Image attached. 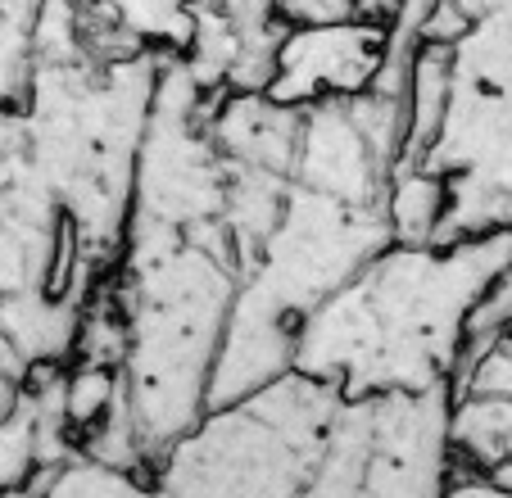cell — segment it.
<instances>
[{"mask_svg": "<svg viewBox=\"0 0 512 498\" xmlns=\"http://www.w3.org/2000/svg\"><path fill=\"white\" fill-rule=\"evenodd\" d=\"M19 394H23V381L14 372H0V422L14 412V403H19Z\"/></svg>", "mask_w": 512, "mask_h": 498, "instance_id": "ffe728a7", "label": "cell"}, {"mask_svg": "<svg viewBox=\"0 0 512 498\" xmlns=\"http://www.w3.org/2000/svg\"><path fill=\"white\" fill-rule=\"evenodd\" d=\"M118 394H123V376H118V367L64 363V412H68V426H73L78 444H82V435L114 408Z\"/></svg>", "mask_w": 512, "mask_h": 498, "instance_id": "2e32d148", "label": "cell"}, {"mask_svg": "<svg viewBox=\"0 0 512 498\" xmlns=\"http://www.w3.org/2000/svg\"><path fill=\"white\" fill-rule=\"evenodd\" d=\"M494 476H499V480H508V485H512V467H503V471H494Z\"/></svg>", "mask_w": 512, "mask_h": 498, "instance_id": "7402d4cb", "label": "cell"}, {"mask_svg": "<svg viewBox=\"0 0 512 498\" xmlns=\"http://www.w3.org/2000/svg\"><path fill=\"white\" fill-rule=\"evenodd\" d=\"M41 498H168L155 485V476L145 471H118L91 458H68L64 467H55V476L46 480Z\"/></svg>", "mask_w": 512, "mask_h": 498, "instance_id": "9a60e30c", "label": "cell"}, {"mask_svg": "<svg viewBox=\"0 0 512 498\" xmlns=\"http://www.w3.org/2000/svg\"><path fill=\"white\" fill-rule=\"evenodd\" d=\"M168 498H173V494H168Z\"/></svg>", "mask_w": 512, "mask_h": 498, "instance_id": "603a6c76", "label": "cell"}, {"mask_svg": "<svg viewBox=\"0 0 512 498\" xmlns=\"http://www.w3.org/2000/svg\"><path fill=\"white\" fill-rule=\"evenodd\" d=\"M168 55L59 59L37 64L19 105L23 141L64 213L73 259L109 277L132 218L136 150Z\"/></svg>", "mask_w": 512, "mask_h": 498, "instance_id": "3957f363", "label": "cell"}, {"mask_svg": "<svg viewBox=\"0 0 512 498\" xmlns=\"http://www.w3.org/2000/svg\"><path fill=\"white\" fill-rule=\"evenodd\" d=\"M127 326L123 408L150 471L209 412V372L236 299V263L173 231L127 227L105 277Z\"/></svg>", "mask_w": 512, "mask_h": 498, "instance_id": "7a4b0ae2", "label": "cell"}, {"mask_svg": "<svg viewBox=\"0 0 512 498\" xmlns=\"http://www.w3.org/2000/svg\"><path fill=\"white\" fill-rule=\"evenodd\" d=\"M499 331H512V263L499 272V281H494V286L485 290V299L476 304L472 326H467V349H476L481 340L499 336Z\"/></svg>", "mask_w": 512, "mask_h": 498, "instance_id": "e0dca14e", "label": "cell"}, {"mask_svg": "<svg viewBox=\"0 0 512 498\" xmlns=\"http://www.w3.org/2000/svg\"><path fill=\"white\" fill-rule=\"evenodd\" d=\"M449 186L426 163H395L381 191V213L395 245H435L445 222Z\"/></svg>", "mask_w": 512, "mask_h": 498, "instance_id": "5bb4252c", "label": "cell"}, {"mask_svg": "<svg viewBox=\"0 0 512 498\" xmlns=\"http://www.w3.org/2000/svg\"><path fill=\"white\" fill-rule=\"evenodd\" d=\"M195 0H87V50L96 59L118 55H182L191 41Z\"/></svg>", "mask_w": 512, "mask_h": 498, "instance_id": "7c38bea8", "label": "cell"}, {"mask_svg": "<svg viewBox=\"0 0 512 498\" xmlns=\"http://www.w3.org/2000/svg\"><path fill=\"white\" fill-rule=\"evenodd\" d=\"M290 367H295V322L236 281V299L227 308V326L209 372V408L245 399L259 385L286 376Z\"/></svg>", "mask_w": 512, "mask_h": 498, "instance_id": "30bf717a", "label": "cell"}, {"mask_svg": "<svg viewBox=\"0 0 512 498\" xmlns=\"http://www.w3.org/2000/svg\"><path fill=\"white\" fill-rule=\"evenodd\" d=\"M345 394L290 367L254 394L209 408L155 462L173 498H295L327 449Z\"/></svg>", "mask_w": 512, "mask_h": 498, "instance_id": "277c9868", "label": "cell"}, {"mask_svg": "<svg viewBox=\"0 0 512 498\" xmlns=\"http://www.w3.org/2000/svg\"><path fill=\"white\" fill-rule=\"evenodd\" d=\"M304 109L281 105L268 91H223L204 105V132L213 150L232 168L290 177L295 173V145H300Z\"/></svg>", "mask_w": 512, "mask_h": 498, "instance_id": "8fae6325", "label": "cell"}, {"mask_svg": "<svg viewBox=\"0 0 512 498\" xmlns=\"http://www.w3.org/2000/svg\"><path fill=\"white\" fill-rule=\"evenodd\" d=\"M512 263V231L395 245L368 259L295 326V372L345 399L449 385L467 358V326Z\"/></svg>", "mask_w": 512, "mask_h": 498, "instance_id": "6da1fadb", "label": "cell"}, {"mask_svg": "<svg viewBox=\"0 0 512 498\" xmlns=\"http://www.w3.org/2000/svg\"><path fill=\"white\" fill-rule=\"evenodd\" d=\"M449 453L458 471L512 467V399L449 390Z\"/></svg>", "mask_w": 512, "mask_h": 498, "instance_id": "4fadbf2b", "label": "cell"}, {"mask_svg": "<svg viewBox=\"0 0 512 498\" xmlns=\"http://www.w3.org/2000/svg\"><path fill=\"white\" fill-rule=\"evenodd\" d=\"M281 23H336L354 19V0H277Z\"/></svg>", "mask_w": 512, "mask_h": 498, "instance_id": "ac0fdd59", "label": "cell"}, {"mask_svg": "<svg viewBox=\"0 0 512 498\" xmlns=\"http://www.w3.org/2000/svg\"><path fill=\"white\" fill-rule=\"evenodd\" d=\"M454 5H458V10H463V14H467V19H472V14H476V10H481V5H490V0H454Z\"/></svg>", "mask_w": 512, "mask_h": 498, "instance_id": "44dd1931", "label": "cell"}, {"mask_svg": "<svg viewBox=\"0 0 512 498\" xmlns=\"http://www.w3.org/2000/svg\"><path fill=\"white\" fill-rule=\"evenodd\" d=\"M368 458L358 498H445L449 385L417 394H368Z\"/></svg>", "mask_w": 512, "mask_h": 498, "instance_id": "52a82bcc", "label": "cell"}, {"mask_svg": "<svg viewBox=\"0 0 512 498\" xmlns=\"http://www.w3.org/2000/svg\"><path fill=\"white\" fill-rule=\"evenodd\" d=\"M417 163L449 186L435 245L512 231V0L481 5L449 41V105Z\"/></svg>", "mask_w": 512, "mask_h": 498, "instance_id": "5b68a950", "label": "cell"}, {"mask_svg": "<svg viewBox=\"0 0 512 498\" xmlns=\"http://www.w3.org/2000/svg\"><path fill=\"white\" fill-rule=\"evenodd\" d=\"M390 168L395 163L368 141V132L354 123L345 100H327V105L304 109L290 182H300L322 195H336V200H349V204H381Z\"/></svg>", "mask_w": 512, "mask_h": 498, "instance_id": "9c48e42d", "label": "cell"}, {"mask_svg": "<svg viewBox=\"0 0 512 498\" xmlns=\"http://www.w3.org/2000/svg\"><path fill=\"white\" fill-rule=\"evenodd\" d=\"M386 245L390 227L381 204H349L290 182L277 222L236 281L300 326L304 313L336 295Z\"/></svg>", "mask_w": 512, "mask_h": 498, "instance_id": "8992f818", "label": "cell"}, {"mask_svg": "<svg viewBox=\"0 0 512 498\" xmlns=\"http://www.w3.org/2000/svg\"><path fill=\"white\" fill-rule=\"evenodd\" d=\"M445 498H512V485L499 476H485V471H458L449 476Z\"/></svg>", "mask_w": 512, "mask_h": 498, "instance_id": "d6986e66", "label": "cell"}, {"mask_svg": "<svg viewBox=\"0 0 512 498\" xmlns=\"http://www.w3.org/2000/svg\"><path fill=\"white\" fill-rule=\"evenodd\" d=\"M386 59V28L368 19L290 23L272 55L268 96L309 109L327 100H354L372 87Z\"/></svg>", "mask_w": 512, "mask_h": 498, "instance_id": "ba28073f", "label": "cell"}]
</instances>
